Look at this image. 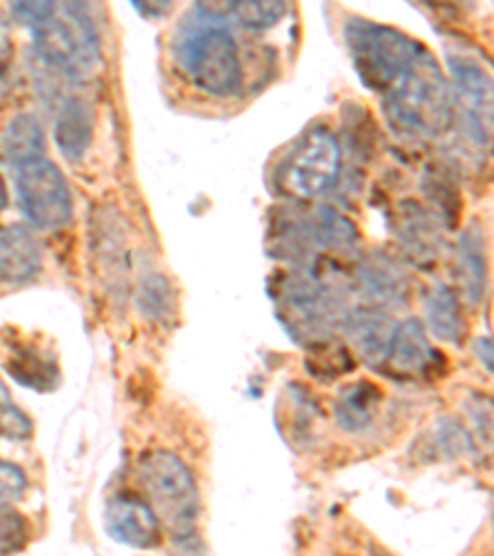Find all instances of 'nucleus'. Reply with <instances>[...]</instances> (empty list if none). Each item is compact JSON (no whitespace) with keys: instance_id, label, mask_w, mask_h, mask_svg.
<instances>
[{"instance_id":"2eb2a0df","label":"nucleus","mask_w":494,"mask_h":556,"mask_svg":"<svg viewBox=\"0 0 494 556\" xmlns=\"http://www.w3.org/2000/svg\"><path fill=\"white\" fill-rule=\"evenodd\" d=\"M89 141H92V112L83 100L67 97L60 104L55 122V143L60 154L69 161L83 159L89 149Z\"/></svg>"},{"instance_id":"f8f14e48","label":"nucleus","mask_w":494,"mask_h":556,"mask_svg":"<svg viewBox=\"0 0 494 556\" xmlns=\"http://www.w3.org/2000/svg\"><path fill=\"white\" fill-rule=\"evenodd\" d=\"M440 354L428 339L426 325L420 319H406L403 325H395L393 344L389 352V362L398 371L406 374H430L438 364Z\"/></svg>"},{"instance_id":"9b49d317","label":"nucleus","mask_w":494,"mask_h":556,"mask_svg":"<svg viewBox=\"0 0 494 556\" xmlns=\"http://www.w3.org/2000/svg\"><path fill=\"white\" fill-rule=\"evenodd\" d=\"M42 250L33 232L23 226L0 228V282L25 285L38 277Z\"/></svg>"},{"instance_id":"72a5a7b5","label":"nucleus","mask_w":494,"mask_h":556,"mask_svg":"<svg viewBox=\"0 0 494 556\" xmlns=\"http://www.w3.org/2000/svg\"><path fill=\"white\" fill-rule=\"evenodd\" d=\"M8 403H13L11 401V393H8V389H5V383L0 381V408L3 406H8Z\"/></svg>"},{"instance_id":"7c9ffc66","label":"nucleus","mask_w":494,"mask_h":556,"mask_svg":"<svg viewBox=\"0 0 494 556\" xmlns=\"http://www.w3.org/2000/svg\"><path fill=\"white\" fill-rule=\"evenodd\" d=\"M13 55V45H11V33H8V23L5 17L0 15V72L8 67V62H11Z\"/></svg>"},{"instance_id":"423d86ee","label":"nucleus","mask_w":494,"mask_h":556,"mask_svg":"<svg viewBox=\"0 0 494 556\" xmlns=\"http://www.w3.org/2000/svg\"><path fill=\"white\" fill-rule=\"evenodd\" d=\"M17 199L30 226L60 230L72 220V193L60 168L48 159H35L17 168Z\"/></svg>"},{"instance_id":"6e6552de","label":"nucleus","mask_w":494,"mask_h":556,"mask_svg":"<svg viewBox=\"0 0 494 556\" xmlns=\"http://www.w3.org/2000/svg\"><path fill=\"white\" fill-rule=\"evenodd\" d=\"M447 67L453 72V110L463 116L467 137L480 147H487L492 139V77L478 60L453 52L447 55Z\"/></svg>"},{"instance_id":"ddd939ff","label":"nucleus","mask_w":494,"mask_h":556,"mask_svg":"<svg viewBox=\"0 0 494 556\" xmlns=\"http://www.w3.org/2000/svg\"><path fill=\"white\" fill-rule=\"evenodd\" d=\"M457 280H460L465 302L478 307L487 292V257H484V238L478 226L463 230L457 243Z\"/></svg>"},{"instance_id":"39448f33","label":"nucleus","mask_w":494,"mask_h":556,"mask_svg":"<svg viewBox=\"0 0 494 556\" xmlns=\"http://www.w3.org/2000/svg\"><path fill=\"white\" fill-rule=\"evenodd\" d=\"M344 35L354 70L368 89H389L423 50L410 35L371 21H352Z\"/></svg>"},{"instance_id":"5701e85b","label":"nucleus","mask_w":494,"mask_h":556,"mask_svg":"<svg viewBox=\"0 0 494 556\" xmlns=\"http://www.w3.org/2000/svg\"><path fill=\"white\" fill-rule=\"evenodd\" d=\"M307 369L314 376H319V379L327 381V379H334L339 374L352 371L354 362L344 346L321 342L312 346V358H307Z\"/></svg>"},{"instance_id":"9d476101","label":"nucleus","mask_w":494,"mask_h":556,"mask_svg":"<svg viewBox=\"0 0 494 556\" xmlns=\"http://www.w3.org/2000/svg\"><path fill=\"white\" fill-rule=\"evenodd\" d=\"M344 329L346 337L352 339V344L356 346V352L362 354L368 366H379L389 362L395 325L383 309L368 307L349 312Z\"/></svg>"},{"instance_id":"2f4dec72","label":"nucleus","mask_w":494,"mask_h":556,"mask_svg":"<svg viewBox=\"0 0 494 556\" xmlns=\"http://www.w3.org/2000/svg\"><path fill=\"white\" fill-rule=\"evenodd\" d=\"M474 352H478L480 364L487 369V374H492V339L490 337H480L474 342Z\"/></svg>"},{"instance_id":"bb28decb","label":"nucleus","mask_w":494,"mask_h":556,"mask_svg":"<svg viewBox=\"0 0 494 556\" xmlns=\"http://www.w3.org/2000/svg\"><path fill=\"white\" fill-rule=\"evenodd\" d=\"M25 488H28L25 472L13 463L0 460V509H8L13 502L21 500Z\"/></svg>"},{"instance_id":"a211bd4d","label":"nucleus","mask_w":494,"mask_h":556,"mask_svg":"<svg viewBox=\"0 0 494 556\" xmlns=\"http://www.w3.org/2000/svg\"><path fill=\"white\" fill-rule=\"evenodd\" d=\"M381 399H383L381 391L368 381L346 386V389L339 393L337 406H334L337 424L344 430H349V433L364 430L366 426H371V420L376 418V414H379Z\"/></svg>"},{"instance_id":"f257e3e1","label":"nucleus","mask_w":494,"mask_h":556,"mask_svg":"<svg viewBox=\"0 0 494 556\" xmlns=\"http://www.w3.org/2000/svg\"><path fill=\"white\" fill-rule=\"evenodd\" d=\"M226 21L228 5H195L183 17L174 42L178 70L211 97H232L242 87L240 52Z\"/></svg>"},{"instance_id":"20e7f679","label":"nucleus","mask_w":494,"mask_h":556,"mask_svg":"<svg viewBox=\"0 0 494 556\" xmlns=\"http://www.w3.org/2000/svg\"><path fill=\"white\" fill-rule=\"evenodd\" d=\"M139 478L159 522H164L174 536L193 534L201 515V500H198L193 472L186 468L181 457L166 451L143 455Z\"/></svg>"},{"instance_id":"0eeeda50","label":"nucleus","mask_w":494,"mask_h":556,"mask_svg":"<svg viewBox=\"0 0 494 556\" xmlns=\"http://www.w3.org/2000/svg\"><path fill=\"white\" fill-rule=\"evenodd\" d=\"M339 174L341 149L337 137L327 129H314L287 161L282 186L294 199H314L334 188Z\"/></svg>"},{"instance_id":"6ab92c4d","label":"nucleus","mask_w":494,"mask_h":556,"mask_svg":"<svg viewBox=\"0 0 494 556\" xmlns=\"http://www.w3.org/2000/svg\"><path fill=\"white\" fill-rule=\"evenodd\" d=\"M426 314H428V325L438 339L460 344V339L467 331V325L463 319L460 300H457V294L451 290V287L440 285L430 292V298L426 302Z\"/></svg>"},{"instance_id":"dca6fc26","label":"nucleus","mask_w":494,"mask_h":556,"mask_svg":"<svg viewBox=\"0 0 494 556\" xmlns=\"http://www.w3.org/2000/svg\"><path fill=\"white\" fill-rule=\"evenodd\" d=\"M302 230L307 245L334 250V253H346L358 243V230L354 228V223L339 211L329 208V205H319Z\"/></svg>"},{"instance_id":"a878e982","label":"nucleus","mask_w":494,"mask_h":556,"mask_svg":"<svg viewBox=\"0 0 494 556\" xmlns=\"http://www.w3.org/2000/svg\"><path fill=\"white\" fill-rule=\"evenodd\" d=\"M435 443L440 453L447 457H460L465 453H472V441L467 435V430L455 424V420H440L435 430Z\"/></svg>"},{"instance_id":"7ed1b4c3","label":"nucleus","mask_w":494,"mask_h":556,"mask_svg":"<svg viewBox=\"0 0 494 556\" xmlns=\"http://www.w3.org/2000/svg\"><path fill=\"white\" fill-rule=\"evenodd\" d=\"M33 40L45 65L67 77H85L102 60L97 25L83 3H50L33 25Z\"/></svg>"},{"instance_id":"1a4fd4ad","label":"nucleus","mask_w":494,"mask_h":556,"mask_svg":"<svg viewBox=\"0 0 494 556\" xmlns=\"http://www.w3.org/2000/svg\"><path fill=\"white\" fill-rule=\"evenodd\" d=\"M106 534L131 549H156L161 544V522L149 502L139 497H114L104 509Z\"/></svg>"},{"instance_id":"c85d7f7f","label":"nucleus","mask_w":494,"mask_h":556,"mask_svg":"<svg viewBox=\"0 0 494 556\" xmlns=\"http://www.w3.org/2000/svg\"><path fill=\"white\" fill-rule=\"evenodd\" d=\"M48 8H50V3H15L13 15L17 17V21L30 25L33 28V25L38 23L45 13H48Z\"/></svg>"},{"instance_id":"412c9836","label":"nucleus","mask_w":494,"mask_h":556,"mask_svg":"<svg viewBox=\"0 0 494 556\" xmlns=\"http://www.w3.org/2000/svg\"><path fill=\"white\" fill-rule=\"evenodd\" d=\"M401 243L408 250V255L420 265L433 263L435 260L438 236L433 226H430V220L426 218V213L418 211L416 205H410L406 211V218L401 220Z\"/></svg>"},{"instance_id":"4be33fe9","label":"nucleus","mask_w":494,"mask_h":556,"mask_svg":"<svg viewBox=\"0 0 494 556\" xmlns=\"http://www.w3.org/2000/svg\"><path fill=\"white\" fill-rule=\"evenodd\" d=\"M287 15V5L280 0H273V3H228V17L238 21L242 28L248 30H267Z\"/></svg>"},{"instance_id":"b1692460","label":"nucleus","mask_w":494,"mask_h":556,"mask_svg":"<svg viewBox=\"0 0 494 556\" xmlns=\"http://www.w3.org/2000/svg\"><path fill=\"white\" fill-rule=\"evenodd\" d=\"M139 307L151 319H166L170 312V292L164 277H147L139 290Z\"/></svg>"},{"instance_id":"f03ea898","label":"nucleus","mask_w":494,"mask_h":556,"mask_svg":"<svg viewBox=\"0 0 494 556\" xmlns=\"http://www.w3.org/2000/svg\"><path fill=\"white\" fill-rule=\"evenodd\" d=\"M389 122L413 137H440L455 119L453 92L440 62L423 48L383 100Z\"/></svg>"},{"instance_id":"aec40b11","label":"nucleus","mask_w":494,"mask_h":556,"mask_svg":"<svg viewBox=\"0 0 494 556\" xmlns=\"http://www.w3.org/2000/svg\"><path fill=\"white\" fill-rule=\"evenodd\" d=\"M5 369L17 383L30 386L35 391H50L55 389L58 383L55 362H50L48 356L40 354L38 349L33 346L30 349L25 346L21 352H15L11 358H8Z\"/></svg>"},{"instance_id":"4468645a","label":"nucleus","mask_w":494,"mask_h":556,"mask_svg":"<svg viewBox=\"0 0 494 556\" xmlns=\"http://www.w3.org/2000/svg\"><path fill=\"white\" fill-rule=\"evenodd\" d=\"M356 282L362 287L364 298L376 304H401L408 294V282L395 267L393 260L373 255L358 267Z\"/></svg>"},{"instance_id":"c756f323","label":"nucleus","mask_w":494,"mask_h":556,"mask_svg":"<svg viewBox=\"0 0 494 556\" xmlns=\"http://www.w3.org/2000/svg\"><path fill=\"white\" fill-rule=\"evenodd\" d=\"M176 544V556H205V549L198 534H186V536H174Z\"/></svg>"},{"instance_id":"393cba45","label":"nucleus","mask_w":494,"mask_h":556,"mask_svg":"<svg viewBox=\"0 0 494 556\" xmlns=\"http://www.w3.org/2000/svg\"><path fill=\"white\" fill-rule=\"evenodd\" d=\"M30 536V527L25 519L11 513V507L0 509V556H8L17 549H23Z\"/></svg>"},{"instance_id":"f3484780","label":"nucleus","mask_w":494,"mask_h":556,"mask_svg":"<svg viewBox=\"0 0 494 556\" xmlns=\"http://www.w3.org/2000/svg\"><path fill=\"white\" fill-rule=\"evenodd\" d=\"M0 154L13 166H25L45 154V134L33 114H17L0 137Z\"/></svg>"},{"instance_id":"cd10ccee","label":"nucleus","mask_w":494,"mask_h":556,"mask_svg":"<svg viewBox=\"0 0 494 556\" xmlns=\"http://www.w3.org/2000/svg\"><path fill=\"white\" fill-rule=\"evenodd\" d=\"M0 435L5 441H28L33 435V420L13 403H8V406L0 408Z\"/></svg>"},{"instance_id":"473e14b6","label":"nucleus","mask_w":494,"mask_h":556,"mask_svg":"<svg viewBox=\"0 0 494 556\" xmlns=\"http://www.w3.org/2000/svg\"><path fill=\"white\" fill-rule=\"evenodd\" d=\"M5 205H8V188H5L3 176H0V213L5 211Z\"/></svg>"}]
</instances>
